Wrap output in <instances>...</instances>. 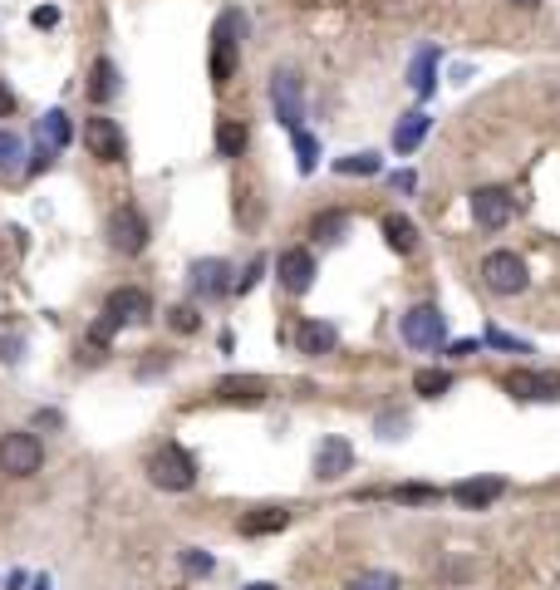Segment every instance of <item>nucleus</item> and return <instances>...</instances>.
I'll return each instance as SVG.
<instances>
[{
	"mask_svg": "<svg viewBox=\"0 0 560 590\" xmlns=\"http://www.w3.org/2000/svg\"><path fill=\"white\" fill-rule=\"evenodd\" d=\"M241 35H246V15H241V10H222L217 25H212V84H217V89H226L231 74H236Z\"/></svg>",
	"mask_w": 560,
	"mask_h": 590,
	"instance_id": "1",
	"label": "nucleus"
},
{
	"mask_svg": "<svg viewBox=\"0 0 560 590\" xmlns=\"http://www.w3.org/2000/svg\"><path fill=\"white\" fill-rule=\"evenodd\" d=\"M148 477H153V487H163V492H192L197 463H192L177 443H163V448L148 458Z\"/></svg>",
	"mask_w": 560,
	"mask_h": 590,
	"instance_id": "2",
	"label": "nucleus"
},
{
	"mask_svg": "<svg viewBox=\"0 0 560 590\" xmlns=\"http://www.w3.org/2000/svg\"><path fill=\"white\" fill-rule=\"evenodd\" d=\"M482 286L492 295H521L531 286L526 261H521L516 251H487V261H482Z\"/></svg>",
	"mask_w": 560,
	"mask_h": 590,
	"instance_id": "3",
	"label": "nucleus"
},
{
	"mask_svg": "<svg viewBox=\"0 0 560 590\" xmlns=\"http://www.w3.org/2000/svg\"><path fill=\"white\" fill-rule=\"evenodd\" d=\"M40 463H45V448H40L35 433H5V438H0V472H10V477H35Z\"/></svg>",
	"mask_w": 560,
	"mask_h": 590,
	"instance_id": "4",
	"label": "nucleus"
},
{
	"mask_svg": "<svg viewBox=\"0 0 560 590\" xmlns=\"http://www.w3.org/2000/svg\"><path fill=\"white\" fill-rule=\"evenodd\" d=\"M443 335H448V320H443L438 305H413V310L403 315V345H413V350H438Z\"/></svg>",
	"mask_w": 560,
	"mask_h": 590,
	"instance_id": "5",
	"label": "nucleus"
},
{
	"mask_svg": "<svg viewBox=\"0 0 560 590\" xmlns=\"http://www.w3.org/2000/svg\"><path fill=\"white\" fill-rule=\"evenodd\" d=\"M271 104H276V123H285L290 133L305 123V89H300V74L276 69L271 74Z\"/></svg>",
	"mask_w": 560,
	"mask_h": 590,
	"instance_id": "6",
	"label": "nucleus"
},
{
	"mask_svg": "<svg viewBox=\"0 0 560 590\" xmlns=\"http://www.w3.org/2000/svg\"><path fill=\"white\" fill-rule=\"evenodd\" d=\"M511 217H516V197L506 187H477L472 192V222L482 232H502Z\"/></svg>",
	"mask_w": 560,
	"mask_h": 590,
	"instance_id": "7",
	"label": "nucleus"
},
{
	"mask_svg": "<svg viewBox=\"0 0 560 590\" xmlns=\"http://www.w3.org/2000/svg\"><path fill=\"white\" fill-rule=\"evenodd\" d=\"M84 148L99 158V163H123L128 158V143H123V128L113 123V118L94 114L84 118Z\"/></svg>",
	"mask_w": 560,
	"mask_h": 590,
	"instance_id": "8",
	"label": "nucleus"
},
{
	"mask_svg": "<svg viewBox=\"0 0 560 590\" xmlns=\"http://www.w3.org/2000/svg\"><path fill=\"white\" fill-rule=\"evenodd\" d=\"M506 394L511 399L551 404V399H560V374H551V369H511L506 374Z\"/></svg>",
	"mask_w": 560,
	"mask_h": 590,
	"instance_id": "9",
	"label": "nucleus"
},
{
	"mask_svg": "<svg viewBox=\"0 0 560 590\" xmlns=\"http://www.w3.org/2000/svg\"><path fill=\"white\" fill-rule=\"evenodd\" d=\"M276 281H280V286H285L290 295H305L310 286H315V256H310L305 246H290V251H280Z\"/></svg>",
	"mask_w": 560,
	"mask_h": 590,
	"instance_id": "10",
	"label": "nucleus"
},
{
	"mask_svg": "<svg viewBox=\"0 0 560 590\" xmlns=\"http://www.w3.org/2000/svg\"><path fill=\"white\" fill-rule=\"evenodd\" d=\"M109 246L113 251H123V256H138V251L148 246V222H143L133 207L113 212L109 217Z\"/></svg>",
	"mask_w": 560,
	"mask_h": 590,
	"instance_id": "11",
	"label": "nucleus"
},
{
	"mask_svg": "<svg viewBox=\"0 0 560 590\" xmlns=\"http://www.w3.org/2000/svg\"><path fill=\"white\" fill-rule=\"evenodd\" d=\"M104 315H109L113 325H143L153 315V300H148V291H138V286H123V291L109 295Z\"/></svg>",
	"mask_w": 560,
	"mask_h": 590,
	"instance_id": "12",
	"label": "nucleus"
},
{
	"mask_svg": "<svg viewBox=\"0 0 560 590\" xmlns=\"http://www.w3.org/2000/svg\"><path fill=\"white\" fill-rule=\"evenodd\" d=\"M354 468V448H349V438H325L320 448H315V477L320 482H339L344 472Z\"/></svg>",
	"mask_w": 560,
	"mask_h": 590,
	"instance_id": "13",
	"label": "nucleus"
},
{
	"mask_svg": "<svg viewBox=\"0 0 560 590\" xmlns=\"http://www.w3.org/2000/svg\"><path fill=\"white\" fill-rule=\"evenodd\" d=\"M236 286L231 281V266H226L222 256H207V261H197L192 266V295H202V300H217Z\"/></svg>",
	"mask_w": 560,
	"mask_h": 590,
	"instance_id": "14",
	"label": "nucleus"
},
{
	"mask_svg": "<svg viewBox=\"0 0 560 590\" xmlns=\"http://www.w3.org/2000/svg\"><path fill=\"white\" fill-rule=\"evenodd\" d=\"M502 492H506L502 477H467V482L452 487V502H462L467 512H482V507H492Z\"/></svg>",
	"mask_w": 560,
	"mask_h": 590,
	"instance_id": "15",
	"label": "nucleus"
},
{
	"mask_svg": "<svg viewBox=\"0 0 560 590\" xmlns=\"http://www.w3.org/2000/svg\"><path fill=\"white\" fill-rule=\"evenodd\" d=\"M217 399H226V404H261L266 399V379L261 374H226L217 384Z\"/></svg>",
	"mask_w": 560,
	"mask_h": 590,
	"instance_id": "16",
	"label": "nucleus"
},
{
	"mask_svg": "<svg viewBox=\"0 0 560 590\" xmlns=\"http://www.w3.org/2000/svg\"><path fill=\"white\" fill-rule=\"evenodd\" d=\"M295 345H300V354H330L339 345V330L330 320H305L300 335H295Z\"/></svg>",
	"mask_w": 560,
	"mask_h": 590,
	"instance_id": "17",
	"label": "nucleus"
},
{
	"mask_svg": "<svg viewBox=\"0 0 560 590\" xmlns=\"http://www.w3.org/2000/svg\"><path fill=\"white\" fill-rule=\"evenodd\" d=\"M428 123H433V118L423 114V109L403 114L398 123H393V148H398V153H413V148H418V143L428 138Z\"/></svg>",
	"mask_w": 560,
	"mask_h": 590,
	"instance_id": "18",
	"label": "nucleus"
},
{
	"mask_svg": "<svg viewBox=\"0 0 560 590\" xmlns=\"http://www.w3.org/2000/svg\"><path fill=\"white\" fill-rule=\"evenodd\" d=\"M118 89H123L118 64H113V59H94V69H89V99H94V104H109Z\"/></svg>",
	"mask_w": 560,
	"mask_h": 590,
	"instance_id": "19",
	"label": "nucleus"
},
{
	"mask_svg": "<svg viewBox=\"0 0 560 590\" xmlns=\"http://www.w3.org/2000/svg\"><path fill=\"white\" fill-rule=\"evenodd\" d=\"M35 133H40V143H45V148H69V138H74V123H69V114H64V109H50V114L40 118V128H35Z\"/></svg>",
	"mask_w": 560,
	"mask_h": 590,
	"instance_id": "20",
	"label": "nucleus"
},
{
	"mask_svg": "<svg viewBox=\"0 0 560 590\" xmlns=\"http://www.w3.org/2000/svg\"><path fill=\"white\" fill-rule=\"evenodd\" d=\"M246 143H251L246 123H236V118H222V123H217V153H222V158H241Z\"/></svg>",
	"mask_w": 560,
	"mask_h": 590,
	"instance_id": "21",
	"label": "nucleus"
},
{
	"mask_svg": "<svg viewBox=\"0 0 560 590\" xmlns=\"http://www.w3.org/2000/svg\"><path fill=\"white\" fill-rule=\"evenodd\" d=\"M384 241H389L398 256H408V251L418 246V227H413L408 217H398V212H393V217H384Z\"/></svg>",
	"mask_w": 560,
	"mask_h": 590,
	"instance_id": "22",
	"label": "nucleus"
},
{
	"mask_svg": "<svg viewBox=\"0 0 560 590\" xmlns=\"http://www.w3.org/2000/svg\"><path fill=\"white\" fill-rule=\"evenodd\" d=\"M285 527H290V512L285 507H261L256 517H241L246 536H266V531H285Z\"/></svg>",
	"mask_w": 560,
	"mask_h": 590,
	"instance_id": "23",
	"label": "nucleus"
},
{
	"mask_svg": "<svg viewBox=\"0 0 560 590\" xmlns=\"http://www.w3.org/2000/svg\"><path fill=\"white\" fill-rule=\"evenodd\" d=\"M413 389H418L423 399H443L452 389V374L448 369H418V374H413Z\"/></svg>",
	"mask_w": 560,
	"mask_h": 590,
	"instance_id": "24",
	"label": "nucleus"
},
{
	"mask_svg": "<svg viewBox=\"0 0 560 590\" xmlns=\"http://www.w3.org/2000/svg\"><path fill=\"white\" fill-rule=\"evenodd\" d=\"M433 74H438V50H423V55L413 59V94L418 99L433 94Z\"/></svg>",
	"mask_w": 560,
	"mask_h": 590,
	"instance_id": "25",
	"label": "nucleus"
},
{
	"mask_svg": "<svg viewBox=\"0 0 560 590\" xmlns=\"http://www.w3.org/2000/svg\"><path fill=\"white\" fill-rule=\"evenodd\" d=\"M393 502H408V507H423V502H438L443 492L438 487H423V482H408V487H393Z\"/></svg>",
	"mask_w": 560,
	"mask_h": 590,
	"instance_id": "26",
	"label": "nucleus"
},
{
	"mask_svg": "<svg viewBox=\"0 0 560 590\" xmlns=\"http://www.w3.org/2000/svg\"><path fill=\"white\" fill-rule=\"evenodd\" d=\"M335 173H344V177H374L379 173V153H354V158H339L335 163Z\"/></svg>",
	"mask_w": 560,
	"mask_h": 590,
	"instance_id": "27",
	"label": "nucleus"
},
{
	"mask_svg": "<svg viewBox=\"0 0 560 590\" xmlns=\"http://www.w3.org/2000/svg\"><path fill=\"white\" fill-rule=\"evenodd\" d=\"M20 158H25V143L10 133V128H0V173H10V168H20Z\"/></svg>",
	"mask_w": 560,
	"mask_h": 590,
	"instance_id": "28",
	"label": "nucleus"
},
{
	"mask_svg": "<svg viewBox=\"0 0 560 590\" xmlns=\"http://www.w3.org/2000/svg\"><path fill=\"white\" fill-rule=\"evenodd\" d=\"M349 590H403V586H398L393 571H364V576L349 581Z\"/></svg>",
	"mask_w": 560,
	"mask_h": 590,
	"instance_id": "29",
	"label": "nucleus"
},
{
	"mask_svg": "<svg viewBox=\"0 0 560 590\" xmlns=\"http://www.w3.org/2000/svg\"><path fill=\"white\" fill-rule=\"evenodd\" d=\"M295 158H300V173H315V158H320V143L305 133V128H295Z\"/></svg>",
	"mask_w": 560,
	"mask_h": 590,
	"instance_id": "30",
	"label": "nucleus"
},
{
	"mask_svg": "<svg viewBox=\"0 0 560 590\" xmlns=\"http://www.w3.org/2000/svg\"><path fill=\"white\" fill-rule=\"evenodd\" d=\"M212 566H217V561H212L202 546H187V551H182V571H187V576H212Z\"/></svg>",
	"mask_w": 560,
	"mask_h": 590,
	"instance_id": "31",
	"label": "nucleus"
},
{
	"mask_svg": "<svg viewBox=\"0 0 560 590\" xmlns=\"http://www.w3.org/2000/svg\"><path fill=\"white\" fill-rule=\"evenodd\" d=\"M344 212H325V217H315V236H325V241H339V232H344Z\"/></svg>",
	"mask_w": 560,
	"mask_h": 590,
	"instance_id": "32",
	"label": "nucleus"
},
{
	"mask_svg": "<svg viewBox=\"0 0 560 590\" xmlns=\"http://www.w3.org/2000/svg\"><path fill=\"white\" fill-rule=\"evenodd\" d=\"M261 271H266V256H256V261L246 266V276H236V286H231V291H236V295L256 291V281H261Z\"/></svg>",
	"mask_w": 560,
	"mask_h": 590,
	"instance_id": "33",
	"label": "nucleus"
},
{
	"mask_svg": "<svg viewBox=\"0 0 560 590\" xmlns=\"http://www.w3.org/2000/svg\"><path fill=\"white\" fill-rule=\"evenodd\" d=\"M172 330H182V335H187V330H197V315H192L187 305H177V310H172Z\"/></svg>",
	"mask_w": 560,
	"mask_h": 590,
	"instance_id": "34",
	"label": "nucleus"
},
{
	"mask_svg": "<svg viewBox=\"0 0 560 590\" xmlns=\"http://www.w3.org/2000/svg\"><path fill=\"white\" fill-rule=\"evenodd\" d=\"M30 20H35L40 30H50V25H59V10H55V5H40V10L30 15Z\"/></svg>",
	"mask_w": 560,
	"mask_h": 590,
	"instance_id": "35",
	"label": "nucleus"
},
{
	"mask_svg": "<svg viewBox=\"0 0 560 590\" xmlns=\"http://www.w3.org/2000/svg\"><path fill=\"white\" fill-rule=\"evenodd\" d=\"M487 345H497V350H526L521 340H511V335H502V330H487Z\"/></svg>",
	"mask_w": 560,
	"mask_h": 590,
	"instance_id": "36",
	"label": "nucleus"
},
{
	"mask_svg": "<svg viewBox=\"0 0 560 590\" xmlns=\"http://www.w3.org/2000/svg\"><path fill=\"white\" fill-rule=\"evenodd\" d=\"M15 114V94H10V84L0 79V118H10Z\"/></svg>",
	"mask_w": 560,
	"mask_h": 590,
	"instance_id": "37",
	"label": "nucleus"
},
{
	"mask_svg": "<svg viewBox=\"0 0 560 590\" xmlns=\"http://www.w3.org/2000/svg\"><path fill=\"white\" fill-rule=\"evenodd\" d=\"M246 590H280V586H271V581H256V586H246Z\"/></svg>",
	"mask_w": 560,
	"mask_h": 590,
	"instance_id": "38",
	"label": "nucleus"
},
{
	"mask_svg": "<svg viewBox=\"0 0 560 590\" xmlns=\"http://www.w3.org/2000/svg\"><path fill=\"white\" fill-rule=\"evenodd\" d=\"M511 5H521V10H531V5H541V0H511Z\"/></svg>",
	"mask_w": 560,
	"mask_h": 590,
	"instance_id": "39",
	"label": "nucleus"
},
{
	"mask_svg": "<svg viewBox=\"0 0 560 590\" xmlns=\"http://www.w3.org/2000/svg\"><path fill=\"white\" fill-rule=\"evenodd\" d=\"M556 590H560V581H556Z\"/></svg>",
	"mask_w": 560,
	"mask_h": 590,
	"instance_id": "40",
	"label": "nucleus"
}]
</instances>
